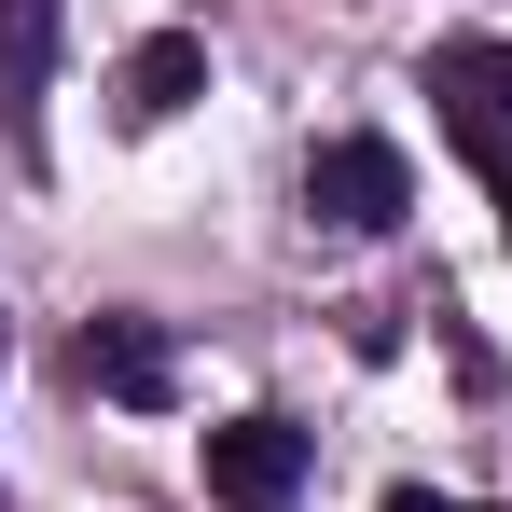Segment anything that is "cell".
Masks as SVG:
<instances>
[{"label":"cell","mask_w":512,"mask_h":512,"mask_svg":"<svg viewBox=\"0 0 512 512\" xmlns=\"http://www.w3.org/2000/svg\"><path fill=\"white\" fill-rule=\"evenodd\" d=\"M208 499L222 512H291L305 499V429L291 416H222L208 429Z\"/></svg>","instance_id":"3957f363"},{"label":"cell","mask_w":512,"mask_h":512,"mask_svg":"<svg viewBox=\"0 0 512 512\" xmlns=\"http://www.w3.org/2000/svg\"><path fill=\"white\" fill-rule=\"evenodd\" d=\"M429 111L471 153V180L499 194V236H512V42H443L429 56Z\"/></svg>","instance_id":"6da1fadb"},{"label":"cell","mask_w":512,"mask_h":512,"mask_svg":"<svg viewBox=\"0 0 512 512\" xmlns=\"http://www.w3.org/2000/svg\"><path fill=\"white\" fill-rule=\"evenodd\" d=\"M42 70H56V0H0V125H42Z\"/></svg>","instance_id":"8992f818"},{"label":"cell","mask_w":512,"mask_h":512,"mask_svg":"<svg viewBox=\"0 0 512 512\" xmlns=\"http://www.w3.org/2000/svg\"><path fill=\"white\" fill-rule=\"evenodd\" d=\"M388 512H471V499H443V485H388Z\"/></svg>","instance_id":"52a82bcc"},{"label":"cell","mask_w":512,"mask_h":512,"mask_svg":"<svg viewBox=\"0 0 512 512\" xmlns=\"http://www.w3.org/2000/svg\"><path fill=\"white\" fill-rule=\"evenodd\" d=\"M70 388H97V402H180V346L153 333V319H84L70 333Z\"/></svg>","instance_id":"277c9868"},{"label":"cell","mask_w":512,"mask_h":512,"mask_svg":"<svg viewBox=\"0 0 512 512\" xmlns=\"http://www.w3.org/2000/svg\"><path fill=\"white\" fill-rule=\"evenodd\" d=\"M402 208H416V167H402L388 139H319V153H305V222H319V236H388Z\"/></svg>","instance_id":"7a4b0ae2"},{"label":"cell","mask_w":512,"mask_h":512,"mask_svg":"<svg viewBox=\"0 0 512 512\" xmlns=\"http://www.w3.org/2000/svg\"><path fill=\"white\" fill-rule=\"evenodd\" d=\"M194 84H208V42H194V28H167V42H139V56H125L111 111H125V125H167V111H194Z\"/></svg>","instance_id":"5b68a950"}]
</instances>
